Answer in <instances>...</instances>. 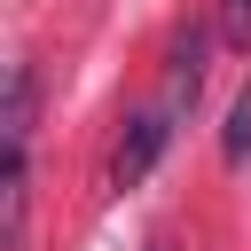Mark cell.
<instances>
[{
    "mask_svg": "<svg viewBox=\"0 0 251 251\" xmlns=\"http://www.w3.org/2000/svg\"><path fill=\"white\" fill-rule=\"evenodd\" d=\"M173 126H180V118H173V110L149 94V102L126 118V133H118V157H110V188H141V180L157 173V157L173 149Z\"/></svg>",
    "mask_w": 251,
    "mask_h": 251,
    "instance_id": "1",
    "label": "cell"
},
{
    "mask_svg": "<svg viewBox=\"0 0 251 251\" xmlns=\"http://www.w3.org/2000/svg\"><path fill=\"white\" fill-rule=\"evenodd\" d=\"M31 126H39V71H8V110H0V165H31Z\"/></svg>",
    "mask_w": 251,
    "mask_h": 251,
    "instance_id": "2",
    "label": "cell"
},
{
    "mask_svg": "<svg viewBox=\"0 0 251 251\" xmlns=\"http://www.w3.org/2000/svg\"><path fill=\"white\" fill-rule=\"evenodd\" d=\"M220 157H227V165H243V157H251V86H243V94H235V110H227V133H220Z\"/></svg>",
    "mask_w": 251,
    "mask_h": 251,
    "instance_id": "3",
    "label": "cell"
},
{
    "mask_svg": "<svg viewBox=\"0 0 251 251\" xmlns=\"http://www.w3.org/2000/svg\"><path fill=\"white\" fill-rule=\"evenodd\" d=\"M220 39L227 47H251V0H220Z\"/></svg>",
    "mask_w": 251,
    "mask_h": 251,
    "instance_id": "4",
    "label": "cell"
}]
</instances>
